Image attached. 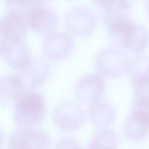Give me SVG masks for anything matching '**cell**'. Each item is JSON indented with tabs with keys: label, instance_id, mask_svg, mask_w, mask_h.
<instances>
[{
	"label": "cell",
	"instance_id": "1",
	"mask_svg": "<svg viewBox=\"0 0 149 149\" xmlns=\"http://www.w3.org/2000/svg\"><path fill=\"white\" fill-rule=\"evenodd\" d=\"M14 105V122L18 128H34L45 119L46 104L44 96L33 89L24 90Z\"/></svg>",
	"mask_w": 149,
	"mask_h": 149
},
{
	"label": "cell",
	"instance_id": "2",
	"mask_svg": "<svg viewBox=\"0 0 149 149\" xmlns=\"http://www.w3.org/2000/svg\"><path fill=\"white\" fill-rule=\"evenodd\" d=\"M107 31L113 41L132 53L141 54L148 47V30L133 20L109 29Z\"/></svg>",
	"mask_w": 149,
	"mask_h": 149
},
{
	"label": "cell",
	"instance_id": "3",
	"mask_svg": "<svg viewBox=\"0 0 149 149\" xmlns=\"http://www.w3.org/2000/svg\"><path fill=\"white\" fill-rule=\"evenodd\" d=\"M99 19L95 13L86 7H74L65 17V25L67 32L79 38L91 36L96 30Z\"/></svg>",
	"mask_w": 149,
	"mask_h": 149
},
{
	"label": "cell",
	"instance_id": "4",
	"mask_svg": "<svg viewBox=\"0 0 149 149\" xmlns=\"http://www.w3.org/2000/svg\"><path fill=\"white\" fill-rule=\"evenodd\" d=\"M129 61L123 51L107 48L98 54L95 64L101 74L107 78H117L127 72Z\"/></svg>",
	"mask_w": 149,
	"mask_h": 149
},
{
	"label": "cell",
	"instance_id": "5",
	"mask_svg": "<svg viewBox=\"0 0 149 149\" xmlns=\"http://www.w3.org/2000/svg\"><path fill=\"white\" fill-rule=\"evenodd\" d=\"M73 49L74 41L68 32H54L47 36L43 44L44 58L53 63L65 60Z\"/></svg>",
	"mask_w": 149,
	"mask_h": 149
},
{
	"label": "cell",
	"instance_id": "6",
	"mask_svg": "<svg viewBox=\"0 0 149 149\" xmlns=\"http://www.w3.org/2000/svg\"><path fill=\"white\" fill-rule=\"evenodd\" d=\"M9 149H48L50 140L47 134L35 128H18L8 139Z\"/></svg>",
	"mask_w": 149,
	"mask_h": 149
},
{
	"label": "cell",
	"instance_id": "7",
	"mask_svg": "<svg viewBox=\"0 0 149 149\" xmlns=\"http://www.w3.org/2000/svg\"><path fill=\"white\" fill-rule=\"evenodd\" d=\"M27 23L33 31L47 37L58 28L59 17L53 10L46 6H36L27 15Z\"/></svg>",
	"mask_w": 149,
	"mask_h": 149
},
{
	"label": "cell",
	"instance_id": "8",
	"mask_svg": "<svg viewBox=\"0 0 149 149\" xmlns=\"http://www.w3.org/2000/svg\"><path fill=\"white\" fill-rule=\"evenodd\" d=\"M52 119L54 124L60 130L70 133L81 127L84 121V114L76 104L64 102L56 107Z\"/></svg>",
	"mask_w": 149,
	"mask_h": 149
},
{
	"label": "cell",
	"instance_id": "9",
	"mask_svg": "<svg viewBox=\"0 0 149 149\" xmlns=\"http://www.w3.org/2000/svg\"><path fill=\"white\" fill-rule=\"evenodd\" d=\"M50 74L49 61L41 57L33 58L29 65L20 72V77L24 86L29 89H35L42 86L47 80Z\"/></svg>",
	"mask_w": 149,
	"mask_h": 149
},
{
	"label": "cell",
	"instance_id": "10",
	"mask_svg": "<svg viewBox=\"0 0 149 149\" xmlns=\"http://www.w3.org/2000/svg\"><path fill=\"white\" fill-rule=\"evenodd\" d=\"M104 89V81L98 74H88L81 78L76 85L77 98L85 104L98 102Z\"/></svg>",
	"mask_w": 149,
	"mask_h": 149
},
{
	"label": "cell",
	"instance_id": "11",
	"mask_svg": "<svg viewBox=\"0 0 149 149\" xmlns=\"http://www.w3.org/2000/svg\"><path fill=\"white\" fill-rule=\"evenodd\" d=\"M104 9V22L107 30L132 20V4L129 0H113Z\"/></svg>",
	"mask_w": 149,
	"mask_h": 149
},
{
	"label": "cell",
	"instance_id": "12",
	"mask_svg": "<svg viewBox=\"0 0 149 149\" xmlns=\"http://www.w3.org/2000/svg\"><path fill=\"white\" fill-rule=\"evenodd\" d=\"M13 70L22 72L31 63L33 57L24 42L11 43L2 57Z\"/></svg>",
	"mask_w": 149,
	"mask_h": 149
},
{
	"label": "cell",
	"instance_id": "13",
	"mask_svg": "<svg viewBox=\"0 0 149 149\" xmlns=\"http://www.w3.org/2000/svg\"><path fill=\"white\" fill-rule=\"evenodd\" d=\"M0 22L11 42H24L28 31V23L24 16L8 11Z\"/></svg>",
	"mask_w": 149,
	"mask_h": 149
},
{
	"label": "cell",
	"instance_id": "14",
	"mask_svg": "<svg viewBox=\"0 0 149 149\" xmlns=\"http://www.w3.org/2000/svg\"><path fill=\"white\" fill-rule=\"evenodd\" d=\"M24 87L20 75L10 74L0 77V102H15L24 90Z\"/></svg>",
	"mask_w": 149,
	"mask_h": 149
},
{
	"label": "cell",
	"instance_id": "15",
	"mask_svg": "<svg viewBox=\"0 0 149 149\" xmlns=\"http://www.w3.org/2000/svg\"><path fill=\"white\" fill-rule=\"evenodd\" d=\"M127 72L134 82L137 84L149 80V58L140 55L129 61Z\"/></svg>",
	"mask_w": 149,
	"mask_h": 149
},
{
	"label": "cell",
	"instance_id": "16",
	"mask_svg": "<svg viewBox=\"0 0 149 149\" xmlns=\"http://www.w3.org/2000/svg\"><path fill=\"white\" fill-rule=\"evenodd\" d=\"M116 134L107 128H102L94 135L90 149H116Z\"/></svg>",
	"mask_w": 149,
	"mask_h": 149
},
{
	"label": "cell",
	"instance_id": "17",
	"mask_svg": "<svg viewBox=\"0 0 149 149\" xmlns=\"http://www.w3.org/2000/svg\"><path fill=\"white\" fill-rule=\"evenodd\" d=\"M112 110V107L107 103H100V100L94 104H93L91 117L93 122L99 126H107L113 121V115L110 114H103L108 111Z\"/></svg>",
	"mask_w": 149,
	"mask_h": 149
},
{
	"label": "cell",
	"instance_id": "18",
	"mask_svg": "<svg viewBox=\"0 0 149 149\" xmlns=\"http://www.w3.org/2000/svg\"><path fill=\"white\" fill-rule=\"evenodd\" d=\"M53 149H82L76 141L71 138H63L59 140Z\"/></svg>",
	"mask_w": 149,
	"mask_h": 149
},
{
	"label": "cell",
	"instance_id": "19",
	"mask_svg": "<svg viewBox=\"0 0 149 149\" xmlns=\"http://www.w3.org/2000/svg\"><path fill=\"white\" fill-rule=\"evenodd\" d=\"M13 42H11L8 37L6 36L3 27H2V24H1V22H0V57L2 58L4 52L6 51V49L8 48V46Z\"/></svg>",
	"mask_w": 149,
	"mask_h": 149
},
{
	"label": "cell",
	"instance_id": "20",
	"mask_svg": "<svg viewBox=\"0 0 149 149\" xmlns=\"http://www.w3.org/2000/svg\"><path fill=\"white\" fill-rule=\"evenodd\" d=\"M96 5L100 6V7H106L107 4H109L113 0H92Z\"/></svg>",
	"mask_w": 149,
	"mask_h": 149
},
{
	"label": "cell",
	"instance_id": "21",
	"mask_svg": "<svg viewBox=\"0 0 149 149\" xmlns=\"http://www.w3.org/2000/svg\"><path fill=\"white\" fill-rule=\"evenodd\" d=\"M52 0H32L35 6H45V4L49 3Z\"/></svg>",
	"mask_w": 149,
	"mask_h": 149
},
{
	"label": "cell",
	"instance_id": "22",
	"mask_svg": "<svg viewBox=\"0 0 149 149\" xmlns=\"http://www.w3.org/2000/svg\"><path fill=\"white\" fill-rule=\"evenodd\" d=\"M3 141H4V136H3V134L2 133V131L0 130V149L2 148V147L3 145Z\"/></svg>",
	"mask_w": 149,
	"mask_h": 149
},
{
	"label": "cell",
	"instance_id": "23",
	"mask_svg": "<svg viewBox=\"0 0 149 149\" xmlns=\"http://www.w3.org/2000/svg\"><path fill=\"white\" fill-rule=\"evenodd\" d=\"M147 12H148V15L149 17V0L148 2V5H147Z\"/></svg>",
	"mask_w": 149,
	"mask_h": 149
}]
</instances>
